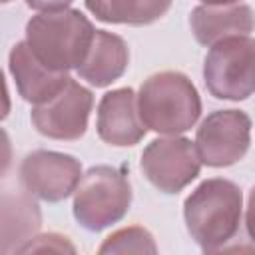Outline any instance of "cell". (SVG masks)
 I'll return each instance as SVG.
<instances>
[{"mask_svg":"<svg viewBox=\"0 0 255 255\" xmlns=\"http://www.w3.org/2000/svg\"><path fill=\"white\" fill-rule=\"evenodd\" d=\"M251 143V120L241 110H215L197 128L195 147L201 163L229 167L245 157Z\"/></svg>","mask_w":255,"mask_h":255,"instance_id":"cell-7","label":"cell"},{"mask_svg":"<svg viewBox=\"0 0 255 255\" xmlns=\"http://www.w3.org/2000/svg\"><path fill=\"white\" fill-rule=\"evenodd\" d=\"M141 173L163 193H177L187 187L201 169L195 141L181 135L157 137L141 153Z\"/></svg>","mask_w":255,"mask_h":255,"instance_id":"cell-6","label":"cell"},{"mask_svg":"<svg viewBox=\"0 0 255 255\" xmlns=\"http://www.w3.org/2000/svg\"><path fill=\"white\" fill-rule=\"evenodd\" d=\"M30 251H58V253H76V247L68 241V237L56 235V233H48V235H40V237H32L28 243H24L18 253H30Z\"/></svg>","mask_w":255,"mask_h":255,"instance_id":"cell-17","label":"cell"},{"mask_svg":"<svg viewBox=\"0 0 255 255\" xmlns=\"http://www.w3.org/2000/svg\"><path fill=\"white\" fill-rule=\"evenodd\" d=\"M8 70L14 78L18 94L22 96V100H26L32 106L52 100L72 80L68 72H54L46 68L32 54L26 40L12 46L8 56Z\"/></svg>","mask_w":255,"mask_h":255,"instance_id":"cell-11","label":"cell"},{"mask_svg":"<svg viewBox=\"0 0 255 255\" xmlns=\"http://www.w3.org/2000/svg\"><path fill=\"white\" fill-rule=\"evenodd\" d=\"M18 175L26 193L50 203L70 197L84 177L80 159L48 149L28 153L20 163Z\"/></svg>","mask_w":255,"mask_h":255,"instance_id":"cell-8","label":"cell"},{"mask_svg":"<svg viewBox=\"0 0 255 255\" xmlns=\"http://www.w3.org/2000/svg\"><path fill=\"white\" fill-rule=\"evenodd\" d=\"M92 108V92L76 80H70L58 96L34 106L30 112V120L36 131H40L42 135L50 139L74 141L86 133Z\"/></svg>","mask_w":255,"mask_h":255,"instance_id":"cell-9","label":"cell"},{"mask_svg":"<svg viewBox=\"0 0 255 255\" xmlns=\"http://www.w3.org/2000/svg\"><path fill=\"white\" fill-rule=\"evenodd\" d=\"M137 112L147 129L163 135H179L199 120L201 100L185 74L159 72L139 86Z\"/></svg>","mask_w":255,"mask_h":255,"instance_id":"cell-3","label":"cell"},{"mask_svg":"<svg viewBox=\"0 0 255 255\" xmlns=\"http://www.w3.org/2000/svg\"><path fill=\"white\" fill-rule=\"evenodd\" d=\"M199 2L209 6H227V4H239L241 0H199Z\"/></svg>","mask_w":255,"mask_h":255,"instance_id":"cell-20","label":"cell"},{"mask_svg":"<svg viewBox=\"0 0 255 255\" xmlns=\"http://www.w3.org/2000/svg\"><path fill=\"white\" fill-rule=\"evenodd\" d=\"M2 2H10V0H2Z\"/></svg>","mask_w":255,"mask_h":255,"instance_id":"cell-21","label":"cell"},{"mask_svg":"<svg viewBox=\"0 0 255 255\" xmlns=\"http://www.w3.org/2000/svg\"><path fill=\"white\" fill-rule=\"evenodd\" d=\"M129 64V48L126 40L108 30H96L92 48L78 68V76L90 86L106 88L124 76Z\"/></svg>","mask_w":255,"mask_h":255,"instance_id":"cell-13","label":"cell"},{"mask_svg":"<svg viewBox=\"0 0 255 255\" xmlns=\"http://www.w3.org/2000/svg\"><path fill=\"white\" fill-rule=\"evenodd\" d=\"M243 193L237 183L211 177L201 181L183 203L185 227L203 251H219L239 229Z\"/></svg>","mask_w":255,"mask_h":255,"instance_id":"cell-1","label":"cell"},{"mask_svg":"<svg viewBox=\"0 0 255 255\" xmlns=\"http://www.w3.org/2000/svg\"><path fill=\"white\" fill-rule=\"evenodd\" d=\"M189 28L199 44L213 46L229 36H249L255 30V12L241 2L227 6L201 4L189 14Z\"/></svg>","mask_w":255,"mask_h":255,"instance_id":"cell-12","label":"cell"},{"mask_svg":"<svg viewBox=\"0 0 255 255\" xmlns=\"http://www.w3.org/2000/svg\"><path fill=\"white\" fill-rule=\"evenodd\" d=\"M100 253H157V245L151 233L143 227H124L100 245Z\"/></svg>","mask_w":255,"mask_h":255,"instance_id":"cell-16","label":"cell"},{"mask_svg":"<svg viewBox=\"0 0 255 255\" xmlns=\"http://www.w3.org/2000/svg\"><path fill=\"white\" fill-rule=\"evenodd\" d=\"M42 215L34 199L28 195H10L2 197V239L4 251L8 253L10 241H16V251L28 243L34 233L40 229Z\"/></svg>","mask_w":255,"mask_h":255,"instance_id":"cell-15","label":"cell"},{"mask_svg":"<svg viewBox=\"0 0 255 255\" xmlns=\"http://www.w3.org/2000/svg\"><path fill=\"white\" fill-rule=\"evenodd\" d=\"M245 229L249 239L255 243V187L249 191L247 197V211H245Z\"/></svg>","mask_w":255,"mask_h":255,"instance_id":"cell-19","label":"cell"},{"mask_svg":"<svg viewBox=\"0 0 255 255\" xmlns=\"http://www.w3.org/2000/svg\"><path fill=\"white\" fill-rule=\"evenodd\" d=\"M98 135L102 141L128 147L143 139L147 128L137 112V96L131 88L106 92L98 104Z\"/></svg>","mask_w":255,"mask_h":255,"instance_id":"cell-10","label":"cell"},{"mask_svg":"<svg viewBox=\"0 0 255 255\" xmlns=\"http://www.w3.org/2000/svg\"><path fill=\"white\" fill-rule=\"evenodd\" d=\"M86 8L96 20L106 24L145 26L159 20L169 8L171 0H84Z\"/></svg>","mask_w":255,"mask_h":255,"instance_id":"cell-14","label":"cell"},{"mask_svg":"<svg viewBox=\"0 0 255 255\" xmlns=\"http://www.w3.org/2000/svg\"><path fill=\"white\" fill-rule=\"evenodd\" d=\"M203 80L207 92L217 100H247L255 92V38L229 36L209 46Z\"/></svg>","mask_w":255,"mask_h":255,"instance_id":"cell-5","label":"cell"},{"mask_svg":"<svg viewBox=\"0 0 255 255\" xmlns=\"http://www.w3.org/2000/svg\"><path fill=\"white\" fill-rule=\"evenodd\" d=\"M96 36L94 24L74 8L40 12L26 24V44L54 72L78 70Z\"/></svg>","mask_w":255,"mask_h":255,"instance_id":"cell-2","label":"cell"},{"mask_svg":"<svg viewBox=\"0 0 255 255\" xmlns=\"http://www.w3.org/2000/svg\"><path fill=\"white\" fill-rule=\"evenodd\" d=\"M74 0H26V6L40 12H52V10H64Z\"/></svg>","mask_w":255,"mask_h":255,"instance_id":"cell-18","label":"cell"},{"mask_svg":"<svg viewBox=\"0 0 255 255\" xmlns=\"http://www.w3.org/2000/svg\"><path fill=\"white\" fill-rule=\"evenodd\" d=\"M131 205L128 177L112 165L90 167L74 191L72 211L88 231H102L126 217Z\"/></svg>","mask_w":255,"mask_h":255,"instance_id":"cell-4","label":"cell"}]
</instances>
